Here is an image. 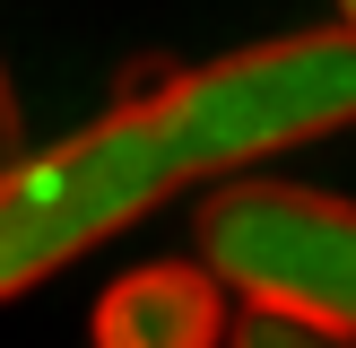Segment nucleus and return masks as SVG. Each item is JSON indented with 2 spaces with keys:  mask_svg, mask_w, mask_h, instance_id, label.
Listing matches in <instances>:
<instances>
[{
  "mask_svg": "<svg viewBox=\"0 0 356 348\" xmlns=\"http://www.w3.org/2000/svg\"><path fill=\"white\" fill-rule=\"evenodd\" d=\"M191 244H200V270L218 278V296L356 340V200L235 174L200 200Z\"/></svg>",
  "mask_w": 356,
  "mask_h": 348,
  "instance_id": "3",
  "label": "nucleus"
},
{
  "mask_svg": "<svg viewBox=\"0 0 356 348\" xmlns=\"http://www.w3.org/2000/svg\"><path fill=\"white\" fill-rule=\"evenodd\" d=\"M148 122L165 139L174 174H218L235 183L243 166L278 148H305L356 122V35L348 26H305L243 44L226 61H200L148 96Z\"/></svg>",
  "mask_w": 356,
  "mask_h": 348,
  "instance_id": "1",
  "label": "nucleus"
},
{
  "mask_svg": "<svg viewBox=\"0 0 356 348\" xmlns=\"http://www.w3.org/2000/svg\"><path fill=\"white\" fill-rule=\"evenodd\" d=\"M17 166V96H9V70H0V174Z\"/></svg>",
  "mask_w": 356,
  "mask_h": 348,
  "instance_id": "6",
  "label": "nucleus"
},
{
  "mask_svg": "<svg viewBox=\"0 0 356 348\" xmlns=\"http://www.w3.org/2000/svg\"><path fill=\"white\" fill-rule=\"evenodd\" d=\"M339 26H348V35H356V0H339Z\"/></svg>",
  "mask_w": 356,
  "mask_h": 348,
  "instance_id": "7",
  "label": "nucleus"
},
{
  "mask_svg": "<svg viewBox=\"0 0 356 348\" xmlns=\"http://www.w3.org/2000/svg\"><path fill=\"white\" fill-rule=\"evenodd\" d=\"M174 183L183 174H174L165 139H156L148 104H113L104 122L17 157L0 174V305L44 287L79 253L113 244L122 226H139Z\"/></svg>",
  "mask_w": 356,
  "mask_h": 348,
  "instance_id": "2",
  "label": "nucleus"
},
{
  "mask_svg": "<svg viewBox=\"0 0 356 348\" xmlns=\"http://www.w3.org/2000/svg\"><path fill=\"white\" fill-rule=\"evenodd\" d=\"M226 348H356V340L313 331V322H278V313H243V322H226Z\"/></svg>",
  "mask_w": 356,
  "mask_h": 348,
  "instance_id": "5",
  "label": "nucleus"
},
{
  "mask_svg": "<svg viewBox=\"0 0 356 348\" xmlns=\"http://www.w3.org/2000/svg\"><path fill=\"white\" fill-rule=\"evenodd\" d=\"M226 296L200 261H148L96 296V348H218Z\"/></svg>",
  "mask_w": 356,
  "mask_h": 348,
  "instance_id": "4",
  "label": "nucleus"
}]
</instances>
